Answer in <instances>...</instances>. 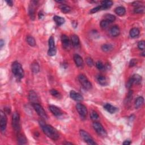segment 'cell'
<instances>
[{"instance_id": "ee69618b", "label": "cell", "mask_w": 145, "mask_h": 145, "mask_svg": "<svg viewBox=\"0 0 145 145\" xmlns=\"http://www.w3.org/2000/svg\"><path fill=\"white\" fill-rule=\"evenodd\" d=\"M141 2H138V1H135V2H134L132 3L133 6H136V7H139V6H141Z\"/></svg>"}, {"instance_id": "9a60e30c", "label": "cell", "mask_w": 145, "mask_h": 145, "mask_svg": "<svg viewBox=\"0 0 145 145\" xmlns=\"http://www.w3.org/2000/svg\"><path fill=\"white\" fill-rule=\"evenodd\" d=\"M104 108L105 109L107 112L110 113L111 114L115 113L116 112L117 110L116 107L113 106L112 105H111V104H109V103H107V104H104Z\"/></svg>"}, {"instance_id": "60d3db41", "label": "cell", "mask_w": 145, "mask_h": 145, "mask_svg": "<svg viewBox=\"0 0 145 145\" xmlns=\"http://www.w3.org/2000/svg\"><path fill=\"white\" fill-rule=\"evenodd\" d=\"M100 10H101V6H98L94 8H93L92 9H91L90 10V13H91V14H94V13H95L96 12L100 11Z\"/></svg>"}, {"instance_id": "f6af8a7d", "label": "cell", "mask_w": 145, "mask_h": 145, "mask_svg": "<svg viewBox=\"0 0 145 145\" xmlns=\"http://www.w3.org/2000/svg\"><path fill=\"white\" fill-rule=\"evenodd\" d=\"M4 44H5L4 41L2 39H1V40H0V48H2V47L4 45Z\"/></svg>"}, {"instance_id": "7bdbcfd3", "label": "cell", "mask_w": 145, "mask_h": 145, "mask_svg": "<svg viewBox=\"0 0 145 145\" xmlns=\"http://www.w3.org/2000/svg\"><path fill=\"white\" fill-rule=\"evenodd\" d=\"M137 60H136V59H132L130 62V64H129V66L130 67H133L134 66H135L136 64H137Z\"/></svg>"}, {"instance_id": "e575fe53", "label": "cell", "mask_w": 145, "mask_h": 145, "mask_svg": "<svg viewBox=\"0 0 145 145\" xmlns=\"http://www.w3.org/2000/svg\"><path fill=\"white\" fill-rule=\"evenodd\" d=\"M111 23L109 22L108 20H107L106 19H104L103 20L101 21L100 22V27L102 29H106L108 27V26L109 25V24Z\"/></svg>"}, {"instance_id": "1f68e13d", "label": "cell", "mask_w": 145, "mask_h": 145, "mask_svg": "<svg viewBox=\"0 0 145 145\" xmlns=\"http://www.w3.org/2000/svg\"><path fill=\"white\" fill-rule=\"evenodd\" d=\"M104 18H105L106 20H108L110 23L114 22V21L116 20V17L112 14H107L104 16Z\"/></svg>"}, {"instance_id": "52a82bcc", "label": "cell", "mask_w": 145, "mask_h": 145, "mask_svg": "<svg viewBox=\"0 0 145 145\" xmlns=\"http://www.w3.org/2000/svg\"><path fill=\"white\" fill-rule=\"evenodd\" d=\"M33 106L37 115H38L40 117L44 120H47L48 119V116L46 112H45L44 109L43 108L42 106H40L39 103L33 104Z\"/></svg>"}, {"instance_id": "4fadbf2b", "label": "cell", "mask_w": 145, "mask_h": 145, "mask_svg": "<svg viewBox=\"0 0 145 145\" xmlns=\"http://www.w3.org/2000/svg\"><path fill=\"white\" fill-rule=\"evenodd\" d=\"M49 110L56 116H60L61 115H63V112L61 110L55 106H50Z\"/></svg>"}, {"instance_id": "ac0fdd59", "label": "cell", "mask_w": 145, "mask_h": 145, "mask_svg": "<svg viewBox=\"0 0 145 145\" xmlns=\"http://www.w3.org/2000/svg\"><path fill=\"white\" fill-rule=\"evenodd\" d=\"M101 10H106L107 9L111 7L113 5V2L112 1H109V0H107V1H103L101 2Z\"/></svg>"}, {"instance_id": "8d00e7d4", "label": "cell", "mask_w": 145, "mask_h": 145, "mask_svg": "<svg viewBox=\"0 0 145 145\" xmlns=\"http://www.w3.org/2000/svg\"><path fill=\"white\" fill-rule=\"evenodd\" d=\"M96 68H98V69L100 70H103L104 69V66L101 61L96 62Z\"/></svg>"}, {"instance_id": "f1b7e54d", "label": "cell", "mask_w": 145, "mask_h": 145, "mask_svg": "<svg viewBox=\"0 0 145 145\" xmlns=\"http://www.w3.org/2000/svg\"><path fill=\"white\" fill-rule=\"evenodd\" d=\"M27 42L31 47H35L36 45L35 40L31 36H28L27 37Z\"/></svg>"}, {"instance_id": "c3c4849f", "label": "cell", "mask_w": 145, "mask_h": 145, "mask_svg": "<svg viewBox=\"0 0 145 145\" xmlns=\"http://www.w3.org/2000/svg\"><path fill=\"white\" fill-rule=\"evenodd\" d=\"M43 17H44L43 14L42 12H40L39 13V19H42Z\"/></svg>"}, {"instance_id": "5b68a950", "label": "cell", "mask_w": 145, "mask_h": 145, "mask_svg": "<svg viewBox=\"0 0 145 145\" xmlns=\"http://www.w3.org/2000/svg\"><path fill=\"white\" fill-rule=\"evenodd\" d=\"M80 84L82 85L86 90H90L92 88V84L87 79V78L84 74H79L78 77Z\"/></svg>"}, {"instance_id": "8992f818", "label": "cell", "mask_w": 145, "mask_h": 145, "mask_svg": "<svg viewBox=\"0 0 145 145\" xmlns=\"http://www.w3.org/2000/svg\"><path fill=\"white\" fill-rule=\"evenodd\" d=\"M93 128L99 136L103 137H105L107 136V131L104 129L103 125H102L100 123L98 122H94Z\"/></svg>"}, {"instance_id": "6da1fadb", "label": "cell", "mask_w": 145, "mask_h": 145, "mask_svg": "<svg viewBox=\"0 0 145 145\" xmlns=\"http://www.w3.org/2000/svg\"><path fill=\"white\" fill-rule=\"evenodd\" d=\"M40 125L41 126L42 129L44 134L48 137L53 140H57L60 137V135L58 131L52 126L48 124H46L43 120H39Z\"/></svg>"}, {"instance_id": "d590c367", "label": "cell", "mask_w": 145, "mask_h": 145, "mask_svg": "<svg viewBox=\"0 0 145 145\" xmlns=\"http://www.w3.org/2000/svg\"><path fill=\"white\" fill-rule=\"evenodd\" d=\"M50 92L51 94H52V95H53V96H55V97H56V98H59L60 97V94L59 93L57 90H54V89L51 90L50 91Z\"/></svg>"}, {"instance_id": "d6a6232c", "label": "cell", "mask_w": 145, "mask_h": 145, "mask_svg": "<svg viewBox=\"0 0 145 145\" xmlns=\"http://www.w3.org/2000/svg\"><path fill=\"white\" fill-rule=\"evenodd\" d=\"M90 117L93 121H96L99 119V116L97 112L95 111H92L90 113Z\"/></svg>"}, {"instance_id": "bcb514c9", "label": "cell", "mask_w": 145, "mask_h": 145, "mask_svg": "<svg viewBox=\"0 0 145 145\" xmlns=\"http://www.w3.org/2000/svg\"><path fill=\"white\" fill-rule=\"evenodd\" d=\"M6 3L7 4V5H9V6H12L13 5V2L12 1H10V0H9V1H6Z\"/></svg>"}, {"instance_id": "277c9868", "label": "cell", "mask_w": 145, "mask_h": 145, "mask_svg": "<svg viewBox=\"0 0 145 145\" xmlns=\"http://www.w3.org/2000/svg\"><path fill=\"white\" fill-rule=\"evenodd\" d=\"M80 136L82 138L84 139L85 142L88 144L90 145H94V144H97V143L94 140L92 137L90 136V134L87 133L86 131L84 130H80L79 131Z\"/></svg>"}, {"instance_id": "7c38bea8", "label": "cell", "mask_w": 145, "mask_h": 145, "mask_svg": "<svg viewBox=\"0 0 145 145\" xmlns=\"http://www.w3.org/2000/svg\"><path fill=\"white\" fill-rule=\"evenodd\" d=\"M70 98L72 99H73L75 101H80L84 100V97H83L79 93L76 92V91H70Z\"/></svg>"}, {"instance_id": "ba28073f", "label": "cell", "mask_w": 145, "mask_h": 145, "mask_svg": "<svg viewBox=\"0 0 145 145\" xmlns=\"http://www.w3.org/2000/svg\"><path fill=\"white\" fill-rule=\"evenodd\" d=\"M48 45H49V49L48 51V55L49 56H54L56 55L57 50L55 46V39L53 36H50L48 41Z\"/></svg>"}, {"instance_id": "836d02e7", "label": "cell", "mask_w": 145, "mask_h": 145, "mask_svg": "<svg viewBox=\"0 0 145 145\" xmlns=\"http://www.w3.org/2000/svg\"><path fill=\"white\" fill-rule=\"evenodd\" d=\"M134 12L137 14H143L144 13V7L141 6L136 7L134 10Z\"/></svg>"}, {"instance_id": "f546056e", "label": "cell", "mask_w": 145, "mask_h": 145, "mask_svg": "<svg viewBox=\"0 0 145 145\" xmlns=\"http://www.w3.org/2000/svg\"><path fill=\"white\" fill-rule=\"evenodd\" d=\"M60 8L61 12L64 13H68L71 11V7L66 5H61Z\"/></svg>"}, {"instance_id": "484cf974", "label": "cell", "mask_w": 145, "mask_h": 145, "mask_svg": "<svg viewBox=\"0 0 145 145\" xmlns=\"http://www.w3.org/2000/svg\"><path fill=\"white\" fill-rule=\"evenodd\" d=\"M97 80L99 84L102 86H106L107 85V80L106 78L103 76L99 75V76L97 77Z\"/></svg>"}, {"instance_id": "f907efd6", "label": "cell", "mask_w": 145, "mask_h": 145, "mask_svg": "<svg viewBox=\"0 0 145 145\" xmlns=\"http://www.w3.org/2000/svg\"><path fill=\"white\" fill-rule=\"evenodd\" d=\"M64 143L65 144H72V143H69V142H65V143Z\"/></svg>"}, {"instance_id": "e0dca14e", "label": "cell", "mask_w": 145, "mask_h": 145, "mask_svg": "<svg viewBox=\"0 0 145 145\" xmlns=\"http://www.w3.org/2000/svg\"><path fill=\"white\" fill-rule=\"evenodd\" d=\"M61 42L64 48H68L70 45V40L68 36L66 35H63L61 36Z\"/></svg>"}, {"instance_id": "816d5d0a", "label": "cell", "mask_w": 145, "mask_h": 145, "mask_svg": "<svg viewBox=\"0 0 145 145\" xmlns=\"http://www.w3.org/2000/svg\"><path fill=\"white\" fill-rule=\"evenodd\" d=\"M142 55L143 56H144V52L142 53Z\"/></svg>"}, {"instance_id": "5bb4252c", "label": "cell", "mask_w": 145, "mask_h": 145, "mask_svg": "<svg viewBox=\"0 0 145 145\" xmlns=\"http://www.w3.org/2000/svg\"><path fill=\"white\" fill-rule=\"evenodd\" d=\"M109 34L110 35L113 37H116L117 36L119 35V34L120 33V28H119V27L117 26H113L111 28V29H109Z\"/></svg>"}, {"instance_id": "83f0119b", "label": "cell", "mask_w": 145, "mask_h": 145, "mask_svg": "<svg viewBox=\"0 0 145 145\" xmlns=\"http://www.w3.org/2000/svg\"><path fill=\"white\" fill-rule=\"evenodd\" d=\"M31 70L34 73L37 74L40 71V66L37 63H34L31 65Z\"/></svg>"}, {"instance_id": "4316f807", "label": "cell", "mask_w": 145, "mask_h": 145, "mask_svg": "<svg viewBox=\"0 0 145 145\" xmlns=\"http://www.w3.org/2000/svg\"><path fill=\"white\" fill-rule=\"evenodd\" d=\"M139 33H140V31H139V29L138 28H133L130 31L129 34L131 37L134 38V37H137L139 35Z\"/></svg>"}, {"instance_id": "8fae6325", "label": "cell", "mask_w": 145, "mask_h": 145, "mask_svg": "<svg viewBox=\"0 0 145 145\" xmlns=\"http://www.w3.org/2000/svg\"><path fill=\"white\" fill-rule=\"evenodd\" d=\"M28 98H29V100L32 103V104H35V103H39L38 97H37V94L34 91L31 90L30 91H29Z\"/></svg>"}, {"instance_id": "d6986e66", "label": "cell", "mask_w": 145, "mask_h": 145, "mask_svg": "<svg viewBox=\"0 0 145 145\" xmlns=\"http://www.w3.org/2000/svg\"><path fill=\"white\" fill-rule=\"evenodd\" d=\"M71 43L73 45L74 47H78L79 45L80 41L78 36L76 35H73L71 37Z\"/></svg>"}, {"instance_id": "7a4b0ae2", "label": "cell", "mask_w": 145, "mask_h": 145, "mask_svg": "<svg viewBox=\"0 0 145 145\" xmlns=\"http://www.w3.org/2000/svg\"><path fill=\"white\" fill-rule=\"evenodd\" d=\"M12 70L13 73L14 74L15 77L18 80L22 79L25 76V72L22 68V66L20 63L17 61H15L12 64Z\"/></svg>"}, {"instance_id": "b9f144b4", "label": "cell", "mask_w": 145, "mask_h": 145, "mask_svg": "<svg viewBox=\"0 0 145 145\" xmlns=\"http://www.w3.org/2000/svg\"><path fill=\"white\" fill-rule=\"evenodd\" d=\"M133 84H133L132 79L130 78L129 79V80H128L127 84V87L128 88H130L131 87V86L133 85Z\"/></svg>"}, {"instance_id": "d4e9b609", "label": "cell", "mask_w": 145, "mask_h": 145, "mask_svg": "<svg viewBox=\"0 0 145 145\" xmlns=\"http://www.w3.org/2000/svg\"><path fill=\"white\" fill-rule=\"evenodd\" d=\"M132 79L133 82V84H135L137 85L140 84L142 81V77L139 76V74H134L131 78Z\"/></svg>"}, {"instance_id": "2e32d148", "label": "cell", "mask_w": 145, "mask_h": 145, "mask_svg": "<svg viewBox=\"0 0 145 145\" xmlns=\"http://www.w3.org/2000/svg\"><path fill=\"white\" fill-rule=\"evenodd\" d=\"M74 61L78 67L82 66L83 65V64H84V60H83L82 57L78 54L74 55Z\"/></svg>"}, {"instance_id": "7402d4cb", "label": "cell", "mask_w": 145, "mask_h": 145, "mask_svg": "<svg viewBox=\"0 0 145 145\" xmlns=\"http://www.w3.org/2000/svg\"><path fill=\"white\" fill-rule=\"evenodd\" d=\"M144 103V99L142 96H139V97L137 98L136 99L135 101V108L136 109L139 108V107H141Z\"/></svg>"}, {"instance_id": "3957f363", "label": "cell", "mask_w": 145, "mask_h": 145, "mask_svg": "<svg viewBox=\"0 0 145 145\" xmlns=\"http://www.w3.org/2000/svg\"><path fill=\"white\" fill-rule=\"evenodd\" d=\"M12 125L13 129L15 133H19L20 129V116L19 114L17 112H14L13 113L12 116Z\"/></svg>"}, {"instance_id": "ab89813d", "label": "cell", "mask_w": 145, "mask_h": 145, "mask_svg": "<svg viewBox=\"0 0 145 145\" xmlns=\"http://www.w3.org/2000/svg\"><path fill=\"white\" fill-rule=\"evenodd\" d=\"M132 95H133V92L131 91H130L129 92L128 94V96H127V103H130L131 99H132Z\"/></svg>"}, {"instance_id": "4dcf8cb0", "label": "cell", "mask_w": 145, "mask_h": 145, "mask_svg": "<svg viewBox=\"0 0 145 145\" xmlns=\"http://www.w3.org/2000/svg\"><path fill=\"white\" fill-rule=\"evenodd\" d=\"M113 49V47L112 45L110 44H104L101 46V49L103 50L104 52H108L111 51Z\"/></svg>"}, {"instance_id": "cb8c5ba5", "label": "cell", "mask_w": 145, "mask_h": 145, "mask_svg": "<svg viewBox=\"0 0 145 145\" xmlns=\"http://www.w3.org/2000/svg\"><path fill=\"white\" fill-rule=\"evenodd\" d=\"M115 12L117 15L119 16H123L125 14L126 10L125 9V7H123V6H119L116 8Z\"/></svg>"}, {"instance_id": "9c48e42d", "label": "cell", "mask_w": 145, "mask_h": 145, "mask_svg": "<svg viewBox=\"0 0 145 145\" xmlns=\"http://www.w3.org/2000/svg\"><path fill=\"white\" fill-rule=\"evenodd\" d=\"M7 117L5 115V112L1 111V113H0V128H1V131L2 133H4L6 129L7 125Z\"/></svg>"}, {"instance_id": "30bf717a", "label": "cell", "mask_w": 145, "mask_h": 145, "mask_svg": "<svg viewBox=\"0 0 145 145\" xmlns=\"http://www.w3.org/2000/svg\"><path fill=\"white\" fill-rule=\"evenodd\" d=\"M76 108L80 116L83 119H85L87 115V109L86 107L84 106V104L78 103L77 104Z\"/></svg>"}, {"instance_id": "f35d334b", "label": "cell", "mask_w": 145, "mask_h": 145, "mask_svg": "<svg viewBox=\"0 0 145 145\" xmlns=\"http://www.w3.org/2000/svg\"><path fill=\"white\" fill-rule=\"evenodd\" d=\"M86 62L87 65L88 66L92 67L94 65V61L92 60V59L90 57H87L86 59Z\"/></svg>"}, {"instance_id": "74e56055", "label": "cell", "mask_w": 145, "mask_h": 145, "mask_svg": "<svg viewBox=\"0 0 145 145\" xmlns=\"http://www.w3.org/2000/svg\"><path fill=\"white\" fill-rule=\"evenodd\" d=\"M138 48L140 50H143L145 48V42L143 40H142V41L139 42L138 43Z\"/></svg>"}, {"instance_id": "603a6c76", "label": "cell", "mask_w": 145, "mask_h": 145, "mask_svg": "<svg viewBox=\"0 0 145 145\" xmlns=\"http://www.w3.org/2000/svg\"><path fill=\"white\" fill-rule=\"evenodd\" d=\"M53 20H54L55 22L58 26H61L62 25H63L65 22V19L63 18V17H59V16H57V15H56L53 17Z\"/></svg>"}, {"instance_id": "44dd1931", "label": "cell", "mask_w": 145, "mask_h": 145, "mask_svg": "<svg viewBox=\"0 0 145 145\" xmlns=\"http://www.w3.org/2000/svg\"><path fill=\"white\" fill-rule=\"evenodd\" d=\"M34 5L33 2L32 4L29 5V9H28V14L32 20H34L35 18V8L34 6Z\"/></svg>"}, {"instance_id": "7dc6e473", "label": "cell", "mask_w": 145, "mask_h": 145, "mask_svg": "<svg viewBox=\"0 0 145 145\" xmlns=\"http://www.w3.org/2000/svg\"><path fill=\"white\" fill-rule=\"evenodd\" d=\"M131 142L130 141H125V142H123V144L124 145H129V144H130Z\"/></svg>"}, {"instance_id": "681fc988", "label": "cell", "mask_w": 145, "mask_h": 145, "mask_svg": "<svg viewBox=\"0 0 145 145\" xmlns=\"http://www.w3.org/2000/svg\"><path fill=\"white\" fill-rule=\"evenodd\" d=\"M72 25L73 26V27L74 28H76V27H77V26L78 25V23H77V22H76V21H73V22H72Z\"/></svg>"}, {"instance_id": "ffe728a7", "label": "cell", "mask_w": 145, "mask_h": 145, "mask_svg": "<svg viewBox=\"0 0 145 145\" xmlns=\"http://www.w3.org/2000/svg\"><path fill=\"white\" fill-rule=\"evenodd\" d=\"M18 142L19 144H25L27 143L25 136L20 133H18Z\"/></svg>"}]
</instances>
